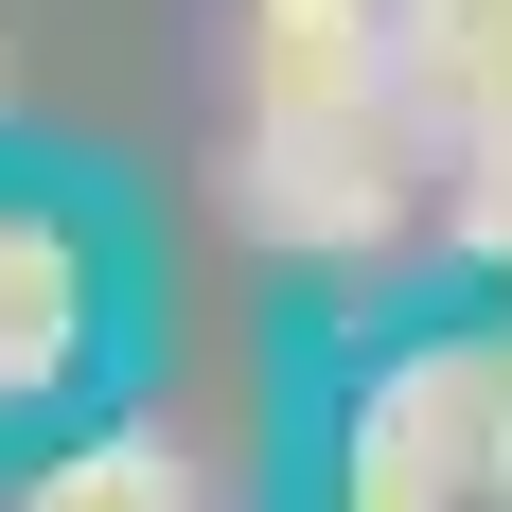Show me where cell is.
Returning a JSON list of instances; mask_svg holds the SVG:
<instances>
[{
    "label": "cell",
    "instance_id": "obj_2",
    "mask_svg": "<svg viewBox=\"0 0 512 512\" xmlns=\"http://www.w3.org/2000/svg\"><path fill=\"white\" fill-rule=\"evenodd\" d=\"M407 106V0H248V124Z\"/></svg>",
    "mask_w": 512,
    "mask_h": 512
},
{
    "label": "cell",
    "instance_id": "obj_7",
    "mask_svg": "<svg viewBox=\"0 0 512 512\" xmlns=\"http://www.w3.org/2000/svg\"><path fill=\"white\" fill-rule=\"evenodd\" d=\"M424 389H442V424H460L477 512H512V336H460V354H424Z\"/></svg>",
    "mask_w": 512,
    "mask_h": 512
},
{
    "label": "cell",
    "instance_id": "obj_1",
    "mask_svg": "<svg viewBox=\"0 0 512 512\" xmlns=\"http://www.w3.org/2000/svg\"><path fill=\"white\" fill-rule=\"evenodd\" d=\"M230 212H248L265 248H301V265H371V248H389V230L424 212V177H407V124H389V106L248 124V142H230Z\"/></svg>",
    "mask_w": 512,
    "mask_h": 512
},
{
    "label": "cell",
    "instance_id": "obj_4",
    "mask_svg": "<svg viewBox=\"0 0 512 512\" xmlns=\"http://www.w3.org/2000/svg\"><path fill=\"white\" fill-rule=\"evenodd\" d=\"M71 354H89V248L53 212H0V407L71 389Z\"/></svg>",
    "mask_w": 512,
    "mask_h": 512
},
{
    "label": "cell",
    "instance_id": "obj_6",
    "mask_svg": "<svg viewBox=\"0 0 512 512\" xmlns=\"http://www.w3.org/2000/svg\"><path fill=\"white\" fill-rule=\"evenodd\" d=\"M18 512H195V460L159 424H106V442H71V460L18 477Z\"/></svg>",
    "mask_w": 512,
    "mask_h": 512
},
{
    "label": "cell",
    "instance_id": "obj_8",
    "mask_svg": "<svg viewBox=\"0 0 512 512\" xmlns=\"http://www.w3.org/2000/svg\"><path fill=\"white\" fill-rule=\"evenodd\" d=\"M442 212H460V248L512 283V106H495V124H460V195H442Z\"/></svg>",
    "mask_w": 512,
    "mask_h": 512
},
{
    "label": "cell",
    "instance_id": "obj_5",
    "mask_svg": "<svg viewBox=\"0 0 512 512\" xmlns=\"http://www.w3.org/2000/svg\"><path fill=\"white\" fill-rule=\"evenodd\" d=\"M407 106L424 124H495L512 106V0H407Z\"/></svg>",
    "mask_w": 512,
    "mask_h": 512
},
{
    "label": "cell",
    "instance_id": "obj_3",
    "mask_svg": "<svg viewBox=\"0 0 512 512\" xmlns=\"http://www.w3.org/2000/svg\"><path fill=\"white\" fill-rule=\"evenodd\" d=\"M336 512H477V477H460V424H442L424 354H407V371H371L354 442H336Z\"/></svg>",
    "mask_w": 512,
    "mask_h": 512
}]
</instances>
